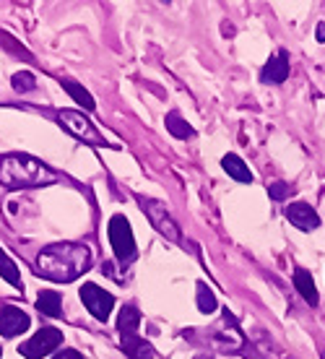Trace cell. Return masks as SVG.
Returning a JSON list of instances; mask_svg holds the SVG:
<instances>
[{"instance_id": "24", "label": "cell", "mask_w": 325, "mask_h": 359, "mask_svg": "<svg viewBox=\"0 0 325 359\" xmlns=\"http://www.w3.org/2000/svg\"><path fill=\"white\" fill-rule=\"evenodd\" d=\"M195 359H214V357H195Z\"/></svg>"}, {"instance_id": "9", "label": "cell", "mask_w": 325, "mask_h": 359, "mask_svg": "<svg viewBox=\"0 0 325 359\" xmlns=\"http://www.w3.org/2000/svg\"><path fill=\"white\" fill-rule=\"evenodd\" d=\"M286 219H289L297 229H302V232H312V229H317V226H320V216L312 211V206L302 203V201H297V203H289V206H286Z\"/></svg>"}, {"instance_id": "14", "label": "cell", "mask_w": 325, "mask_h": 359, "mask_svg": "<svg viewBox=\"0 0 325 359\" xmlns=\"http://www.w3.org/2000/svg\"><path fill=\"white\" fill-rule=\"evenodd\" d=\"M221 167L229 172V177H235L237 182H253V172L247 170V164L235 156V154H226L224 159H221Z\"/></svg>"}, {"instance_id": "23", "label": "cell", "mask_w": 325, "mask_h": 359, "mask_svg": "<svg viewBox=\"0 0 325 359\" xmlns=\"http://www.w3.org/2000/svg\"><path fill=\"white\" fill-rule=\"evenodd\" d=\"M317 42H325V24H317Z\"/></svg>"}, {"instance_id": "19", "label": "cell", "mask_w": 325, "mask_h": 359, "mask_svg": "<svg viewBox=\"0 0 325 359\" xmlns=\"http://www.w3.org/2000/svg\"><path fill=\"white\" fill-rule=\"evenodd\" d=\"M216 297H214V292L206 287V284H198V310L200 313H216Z\"/></svg>"}, {"instance_id": "22", "label": "cell", "mask_w": 325, "mask_h": 359, "mask_svg": "<svg viewBox=\"0 0 325 359\" xmlns=\"http://www.w3.org/2000/svg\"><path fill=\"white\" fill-rule=\"evenodd\" d=\"M53 359H83V357H81V354H78L76 349H63L60 354H55Z\"/></svg>"}, {"instance_id": "18", "label": "cell", "mask_w": 325, "mask_h": 359, "mask_svg": "<svg viewBox=\"0 0 325 359\" xmlns=\"http://www.w3.org/2000/svg\"><path fill=\"white\" fill-rule=\"evenodd\" d=\"M0 276L6 278L11 287L21 289V276H18V266L13 261H11V258L3 250H0Z\"/></svg>"}, {"instance_id": "21", "label": "cell", "mask_w": 325, "mask_h": 359, "mask_svg": "<svg viewBox=\"0 0 325 359\" xmlns=\"http://www.w3.org/2000/svg\"><path fill=\"white\" fill-rule=\"evenodd\" d=\"M268 193H271L273 201H284V198L291 196V188L286 182H271V185H268Z\"/></svg>"}, {"instance_id": "7", "label": "cell", "mask_w": 325, "mask_h": 359, "mask_svg": "<svg viewBox=\"0 0 325 359\" xmlns=\"http://www.w3.org/2000/svg\"><path fill=\"white\" fill-rule=\"evenodd\" d=\"M81 299L97 320L107 323V318L112 315V307H115V297L109 294V292H104L102 287H97V284H83Z\"/></svg>"}, {"instance_id": "6", "label": "cell", "mask_w": 325, "mask_h": 359, "mask_svg": "<svg viewBox=\"0 0 325 359\" xmlns=\"http://www.w3.org/2000/svg\"><path fill=\"white\" fill-rule=\"evenodd\" d=\"M138 203H141V208H144V214L151 219V224H154L156 229L167 237V240H172V243H177V240H180V229H177V224L172 222V216L167 214V208H164L159 201L138 196Z\"/></svg>"}, {"instance_id": "11", "label": "cell", "mask_w": 325, "mask_h": 359, "mask_svg": "<svg viewBox=\"0 0 325 359\" xmlns=\"http://www.w3.org/2000/svg\"><path fill=\"white\" fill-rule=\"evenodd\" d=\"M120 346H123V351H125L130 359H154L151 344L146 341V339H141L138 333H123Z\"/></svg>"}, {"instance_id": "20", "label": "cell", "mask_w": 325, "mask_h": 359, "mask_svg": "<svg viewBox=\"0 0 325 359\" xmlns=\"http://www.w3.org/2000/svg\"><path fill=\"white\" fill-rule=\"evenodd\" d=\"M13 89L21 91V94L36 89V79L32 76V73H16V76H13Z\"/></svg>"}, {"instance_id": "26", "label": "cell", "mask_w": 325, "mask_h": 359, "mask_svg": "<svg viewBox=\"0 0 325 359\" xmlns=\"http://www.w3.org/2000/svg\"><path fill=\"white\" fill-rule=\"evenodd\" d=\"M323 359H325V351H323Z\"/></svg>"}, {"instance_id": "15", "label": "cell", "mask_w": 325, "mask_h": 359, "mask_svg": "<svg viewBox=\"0 0 325 359\" xmlns=\"http://www.w3.org/2000/svg\"><path fill=\"white\" fill-rule=\"evenodd\" d=\"M138 325H141V310H138L136 305L123 307L118 318L120 333H138Z\"/></svg>"}, {"instance_id": "12", "label": "cell", "mask_w": 325, "mask_h": 359, "mask_svg": "<svg viewBox=\"0 0 325 359\" xmlns=\"http://www.w3.org/2000/svg\"><path fill=\"white\" fill-rule=\"evenodd\" d=\"M294 287H297L299 294L305 297V302H307V305L315 307L317 302H320L317 289H315V278H312V273H310V271H305V269L294 271Z\"/></svg>"}, {"instance_id": "2", "label": "cell", "mask_w": 325, "mask_h": 359, "mask_svg": "<svg viewBox=\"0 0 325 359\" xmlns=\"http://www.w3.org/2000/svg\"><path fill=\"white\" fill-rule=\"evenodd\" d=\"M53 182H57V175L29 154L0 156V185L3 188H42V185H53Z\"/></svg>"}, {"instance_id": "10", "label": "cell", "mask_w": 325, "mask_h": 359, "mask_svg": "<svg viewBox=\"0 0 325 359\" xmlns=\"http://www.w3.org/2000/svg\"><path fill=\"white\" fill-rule=\"evenodd\" d=\"M289 79V55L281 50L279 55H273L271 60L263 68V81L265 83H284Z\"/></svg>"}, {"instance_id": "5", "label": "cell", "mask_w": 325, "mask_h": 359, "mask_svg": "<svg viewBox=\"0 0 325 359\" xmlns=\"http://www.w3.org/2000/svg\"><path fill=\"white\" fill-rule=\"evenodd\" d=\"M60 344H63V331H57V328H39L29 341L18 346V351L27 359H42L47 354H53Z\"/></svg>"}, {"instance_id": "16", "label": "cell", "mask_w": 325, "mask_h": 359, "mask_svg": "<svg viewBox=\"0 0 325 359\" xmlns=\"http://www.w3.org/2000/svg\"><path fill=\"white\" fill-rule=\"evenodd\" d=\"M60 83H63V89L71 94L78 104H81L83 109H94L97 104H94V99H91V94L86 89H83L81 83H76V81H71V79H60Z\"/></svg>"}, {"instance_id": "17", "label": "cell", "mask_w": 325, "mask_h": 359, "mask_svg": "<svg viewBox=\"0 0 325 359\" xmlns=\"http://www.w3.org/2000/svg\"><path fill=\"white\" fill-rule=\"evenodd\" d=\"M167 130H170L174 138H193L195 130L188 126V120H182L180 112H170L167 115Z\"/></svg>"}, {"instance_id": "4", "label": "cell", "mask_w": 325, "mask_h": 359, "mask_svg": "<svg viewBox=\"0 0 325 359\" xmlns=\"http://www.w3.org/2000/svg\"><path fill=\"white\" fill-rule=\"evenodd\" d=\"M60 126L65 128V130H71L78 141H83V144H91V146H104L107 141H104V135L94 128V123H91L89 117L83 115V112H76V109H63L60 112Z\"/></svg>"}, {"instance_id": "1", "label": "cell", "mask_w": 325, "mask_h": 359, "mask_svg": "<svg viewBox=\"0 0 325 359\" xmlns=\"http://www.w3.org/2000/svg\"><path fill=\"white\" fill-rule=\"evenodd\" d=\"M91 269V250L78 243H57L39 252L36 258V273L50 281H76V278Z\"/></svg>"}, {"instance_id": "25", "label": "cell", "mask_w": 325, "mask_h": 359, "mask_svg": "<svg viewBox=\"0 0 325 359\" xmlns=\"http://www.w3.org/2000/svg\"><path fill=\"white\" fill-rule=\"evenodd\" d=\"M0 357H3V349H0Z\"/></svg>"}, {"instance_id": "3", "label": "cell", "mask_w": 325, "mask_h": 359, "mask_svg": "<svg viewBox=\"0 0 325 359\" xmlns=\"http://www.w3.org/2000/svg\"><path fill=\"white\" fill-rule=\"evenodd\" d=\"M109 243H112V250H115V258L118 261H133L136 258V237H133V229H130V222L125 216H112L109 219Z\"/></svg>"}, {"instance_id": "13", "label": "cell", "mask_w": 325, "mask_h": 359, "mask_svg": "<svg viewBox=\"0 0 325 359\" xmlns=\"http://www.w3.org/2000/svg\"><path fill=\"white\" fill-rule=\"evenodd\" d=\"M36 310L42 315H47V318H60L63 315V299H60L57 292L45 289V292H39V297H36Z\"/></svg>"}, {"instance_id": "8", "label": "cell", "mask_w": 325, "mask_h": 359, "mask_svg": "<svg viewBox=\"0 0 325 359\" xmlns=\"http://www.w3.org/2000/svg\"><path fill=\"white\" fill-rule=\"evenodd\" d=\"M29 315L24 310H18V307L8 305L0 310V336H6V339H16L21 336L24 331H29Z\"/></svg>"}]
</instances>
